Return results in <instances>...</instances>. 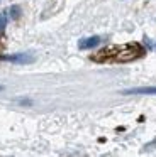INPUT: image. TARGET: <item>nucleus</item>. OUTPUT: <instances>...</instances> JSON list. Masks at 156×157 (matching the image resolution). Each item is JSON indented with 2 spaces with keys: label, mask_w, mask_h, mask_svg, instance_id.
Here are the masks:
<instances>
[{
  "label": "nucleus",
  "mask_w": 156,
  "mask_h": 157,
  "mask_svg": "<svg viewBox=\"0 0 156 157\" xmlns=\"http://www.w3.org/2000/svg\"><path fill=\"white\" fill-rule=\"evenodd\" d=\"M144 54V48L139 44H124V46H109L98 51L93 56V61L105 63V61H115V63H125L134 61Z\"/></svg>",
  "instance_id": "obj_1"
},
{
  "label": "nucleus",
  "mask_w": 156,
  "mask_h": 157,
  "mask_svg": "<svg viewBox=\"0 0 156 157\" xmlns=\"http://www.w3.org/2000/svg\"><path fill=\"white\" fill-rule=\"evenodd\" d=\"M3 61H10V63H17V64H27V63H32L34 58L29 54H14V56H3Z\"/></svg>",
  "instance_id": "obj_2"
},
{
  "label": "nucleus",
  "mask_w": 156,
  "mask_h": 157,
  "mask_svg": "<svg viewBox=\"0 0 156 157\" xmlns=\"http://www.w3.org/2000/svg\"><path fill=\"white\" fill-rule=\"evenodd\" d=\"M124 95H156V86H142V88H129Z\"/></svg>",
  "instance_id": "obj_3"
},
{
  "label": "nucleus",
  "mask_w": 156,
  "mask_h": 157,
  "mask_svg": "<svg viewBox=\"0 0 156 157\" xmlns=\"http://www.w3.org/2000/svg\"><path fill=\"white\" fill-rule=\"evenodd\" d=\"M98 42H100V37H98V36H92V37L81 39V41L78 42V48L80 49H92V48H95Z\"/></svg>",
  "instance_id": "obj_4"
},
{
  "label": "nucleus",
  "mask_w": 156,
  "mask_h": 157,
  "mask_svg": "<svg viewBox=\"0 0 156 157\" xmlns=\"http://www.w3.org/2000/svg\"><path fill=\"white\" fill-rule=\"evenodd\" d=\"M10 17L12 19H19L20 17V7L19 5H12V7H10Z\"/></svg>",
  "instance_id": "obj_5"
},
{
  "label": "nucleus",
  "mask_w": 156,
  "mask_h": 157,
  "mask_svg": "<svg viewBox=\"0 0 156 157\" xmlns=\"http://www.w3.org/2000/svg\"><path fill=\"white\" fill-rule=\"evenodd\" d=\"M7 25V15L5 14H0V31H3Z\"/></svg>",
  "instance_id": "obj_6"
},
{
  "label": "nucleus",
  "mask_w": 156,
  "mask_h": 157,
  "mask_svg": "<svg viewBox=\"0 0 156 157\" xmlns=\"http://www.w3.org/2000/svg\"><path fill=\"white\" fill-rule=\"evenodd\" d=\"M17 101H19V103H22V105H31V103H32L31 100H17Z\"/></svg>",
  "instance_id": "obj_7"
},
{
  "label": "nucleus",
  "mask_w": 156,
  "mask_h": 157,
  "mask_svg": "<svg viewBox=\"0 0 156 157\" xmlns=\"http://www.w3.org/2000/svg\"><path fill=\"white\" fill-rule=\"evenodd\" d=\"M2 90H3V86H0V91H2Z\"/></svg>",
  "instance_id": "obj_8"
},
{
  "label": "nucleus",
  "mask_w": 156,
  "mask_h": 157,
  "mask_svg": "<svg viewBox=\"0 0 156 157\" xmlns=\"http://www.w3.org/2000/svg\"><path fill=\"white\" fill-rule=\"evenodd\" d=\"M154 48H156V46H154Z\"/></svg>",
  "instance_id": "obj_9"
}]
</instances>
